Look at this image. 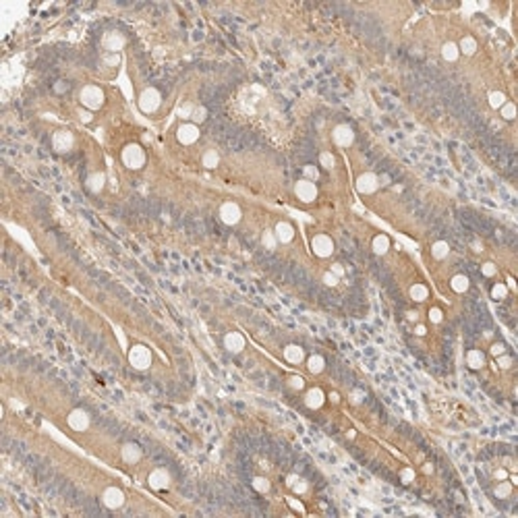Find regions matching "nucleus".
I'll return each mask as SVG.
<instances>
[{"instance_id": "0eeeda50", "label": "nucleus", "mask_w": 518, "mask_h": 518, "mask_svg": "<svg viewBox=\"0 0 518 518\" xmlns=\"http://www.w3.org/2000/svg\"><path fill=\"white\" fill-rule=\"evenodd\" d=\"M66 425L71 427L73 431H88L90 429V425H92V417H90V412L85 410V408H73L71 412L66 414Z\"/></svg>"}, {"instance_id": "e2e57ef3", "label": "nucleus", "mask_w": 518, "mask_h": 518, "mask_svg": "<svg viewBox=\"0 0 518 518\" xmlns=\"http://www.w3.org/2000/svg\"><path fill=\"white\" fill-rule=\"evenodd\" d=\"M423 473H425V475H431V473H434V464H431V462H425V464H423Z\"/></svg>"}, {"instance_id": "864d4df0", "label": "nucleus", "mask_w": 518, "mask_h": 518, "mask_svg": "<svg viewBox=\"0 0 518 518\" xmlns=\"http://www.w3.org/2000/svg\"><path fill=\"white\" fill-rule=\"evenodd\" d=\"M102 62L104 64H108V66H118V62H120V54H106L102 58Z\"/></svg>"}, {"instance_id": "680f3d73", "label": "nucleus", "mask_w": 518, "mask_h": 518, "mask_svg": "<svg viewBox=\"0 0 518 518\" xmlns=\"http://www.w3.org/2000/svg\"><path fill=\"white\" fill-rule=\"evenodd\" d=\"M379 179V187H388L390 185V175H382V177H377Z\"/></svg>"}, {"instance_id": "9b49d317", "label": "nucleus", "mask_w": 518, "mask_h": 518, "mask_svg": "<svg viewBox=\"0 0 518 518\" xmlns=\"http://www.w3.org/2000/svg\"><path fill=\"white\" fill-rule=\"evenodd\" d=\"M127 46V38H125V33H120V31H108V33H104V38H102V48L108 52V54H118L120 50H123Z\"/></svg>"}, {"instance_id": "f8f14e48", "label": "nucleus", "mask_w": 518, "mask_h": 518, "mask_svg": "<svg viewBox=\"0 0 518 518\" xmlns=\"http://www.w3.org/2000/svg\"><path fill=\"white\" fill-rule=\"evenodd\" d=\"M355 187L361 195H373L379 189V179H377L375 172H363V175L357 177Z\"/></svg>"}, {"instance_id": "f03ea898", "label": "nucleus", "mask_w": 518, "mask_h": 518, "mask_svg": "<svg viewBox=\"0 0 518 518\" xmlns=\"http://www.w3.org/2000/svg\"><path fill=\"white\" fill-rule=\"evenodd\" d=\"M120 160H123L125 168H129V170H141L145 166L147 155L139 143H127L123 147V151H120Z\"/></svg>"}, {"instance_id": "8fccbe9b", "label": "nucleus", "mask_w": 518, "mask_h": 518, "mask_svg": "<svg viewBox=\"0 0 518 518\" xmlns=\"http://www.w3.org/2000/svg\"><path fill=\"white\" fill-rule=\"evenodd\" d=\"M400 481L404 483V485L412 483V481H414V469H410V466H404V469L400 471Z\"/></svg>"}, {"instance_id": "393cba45", "label": "nucleus", "mask_w": 518, "mask_h": 518, "mask_svg": "<svg viewBox=\"0 0 518 518\" xmlns=\"http://www.w3.org/2000/svg\"><path fill=\"white\" fill-rule=\"evenodd\" d=\"M450 288L456 292V295H464V292H469L471 288V280L466 274H454L452 280H450Z\"/></svg>"}, {"instance_id": "49530a36", "label": "nucleus", "mask_w": 518, "mask_h": 518, "mask_svg": "<svg viewBox=\"0 0 518 518\" xmlns=\"http://www.w3.org/2000/svg\"><path fill=\"white\" fill-rule=\"evenodd\" d=\"M481 274L485 276V278H495V276H497V266H495L493 262L481 264Z\"/></svg>"}, {"instance_id": "7ed1b4c3", "label": "nucleus", "mask_w": 518, "mask_h": 518, "mask_svg": "<svg viewBox=\"0 0 518 518\" xmlns=\"http://www.w3.org/2000/svg\"><path fill=\"white\" fill-rule=\"evenodd\" d=\"M127 359H129V365L137 371H145L149 369L151 365V351L145 347V344H133L127 353Z\"/></svg>"}, {"instance_id": "aec40b11", "label": "nucleus", "mask_w": 518, "mask_h": 518, "mask_svg": "<svg viewBox=\"0 0 518 518\" xmlns=\"http://www.w3.org/2000/svg\"><path fill=\"white\" fill-rule=\"evenodd\" d=\"M282 357H284L286 363H290V365H301V363L307 359V353L301 344H286L284 351H282Z\"/></svg>"}, {"instance_id": "37998d69", "label": "nucleus", "mask_w": 518, "mask_h": 518, "mask_svg": "<svg viewBox=\"0 0 518 518\" xmlns=\"http://www.w3.org/2000/svg\"><path fill=\"white\" fill-rule=\"evenodd\" d=\"M495 363H497V367H499V369H512V365H514V357H512L510 353H504V355L495 357Z\"/></svg>"}, {"instance_id": "13d9d810", "label": "nucleus", "mask_w": 518, "mask_h": 518, "mask_svg": "<svg viewBox=\"0 0 518 518\" xmlns=\"http://www.w3.org/2000/svg\"><path fill=\"white\" fill-rule=\"evenodd\" d=\"M414 334H417V336H427V325L417 321V323H414Z\"/></svg>"}, {"instance_id": "a878e982", "label": "nucleus", "mask_w": 518, "mask_h": 518, "mask_svg": "<svg viewBox=\"0 0 518 518\" xmlns=\"http://www.w3.org/2000/svg\"><path fill=\"white\" fill-rule=\"evenodd\" d=\"M408 297H410L412 303H425L429 299V288L423 282H414L408 288Z\"/></svg>"}, {"instance_id": "f257e3e1", "label": "nucleus", "mask_w": 518, "mask_h": 518, "mask_svg": "<svg viewBox=\"0 0 518 518\" xmlns=\"http://www.w3.org/2000/svg\"><path fill=\"white\" fill-rule=\"evenodd\" d=\"M79 102H81V108L90 110V112H96L104 106V102H106V94L100 85H83L81 92H79Z\"/></svg>"}, {"instance_id": "09e8293b", "label": "nucleus", "mask_w": 518, "mask_h": 518, "mask_svg": "<svg viewBox=\"0 0 518 518\" xmlns=\"http://www.w3.org/2000/svg\"><path fill=\"white\" fill-rule=\"evenodd\" d=\"M321 282L325 284V286H330V288H334V286H338V282H340V278L338 276H334L330 270H327L323 276H321Z\"/></svg>"}, {"instance_id": "ea45409f", "label": "nucleus", "mask_w": 518, "mask_h": 518, "mask_svg": "<svg viewBox=\"0 0 518 518\" xmlns=\"http://www.w3.org/2000/svg\"><path fill=\"white\" fill-rule=\"evenodd\" d=\"M499 116H502L504 120H514L516 118V106H514V102H506L502 108H499Z\"/></svg>"}, {"instance_id": "6e6552de", "label": "nucleus", "mask_w": 518, "mask_h": 518, "mask_svg": "<svg viewBox=\"0 0 518 518\" xmlns=\"http://www.w3.org/2000/svg\"><path fill=\"white\" fill-rule=\"evenodd\" d=\"M125 491L120 489V487H116V485H110V487H106L102 491V504L106 506L108 510H118V508H123L125 506Z\"/></svg>"}, {"instance_id": "de8ad7c7", "label": "nucleus", "mask_w": 518, "mask_h": 518, "mask_svg": "<svg viewBox=\"0 0 518 518\" xmlns=\"http://www.w3.org/2000/svg\"><path fill=\"white\" fill-rule=\"evenodd\" d=\"M193 110H195V104H191V102H185L183 106L179 108V116H181L183 120H191V114H193Z\"/></svg>"}, {"instance_id": "72a5a7b5", "label": "nucleus", "mask_w": 518, "mask_h": 518, "mask_svg": "<svg viewBox=\"0 0 518 518\" xmlns=\"http://www.w3.org/2000/svg\"><path fill=\"white\" fill-rule=\"evenodd\" d=\"M487 102H489V106H491L493 110H499V108H502L504 104L508 102V98H506V94H504V92L493 90V92H489V96H487Z\"/></svg>"}, {"instance_id": "a211bd4d", "label": "nucleus", "mask_w": 518, "mask_h": 518, "mask_svg": "<svg viewBox=\"0 0 518 518\" xmlns=\"http://www.w3.org/2000/svg\"><path fill=\"white\" fill-rule=\"evenodd\" d=\"M222 342H224V349H226L228 353H232V355L243 353L245 347H247V340H245V336L240 332H226Z\"/></svg>"}, {"instance_id": "7c9ffc66", "label": "nucleus", "mask_w": 518, "mask_h": 518, "mask_svg": "<svg viewBox=\"0 0 518 518\" xmlns=\"http://www.w3.org/2000/svg\"><path fill=\"white\" fill-rule=\"evenodd\" d=\"M450 255V245L446 243V240H436L434 245H431V257L436 259V262H442Z\"/></svg>"}, {"instance_id": "473e14b6", "label": "nucleus", "mask_w": 518, "mask_h": 518, "mask_svg": "<svg viewBox=\"0 0 518 518\" xmlns=\"http://www.w3.org/2000/svg\"><path fill=\"white\" fill-rule=\"evenodd\" d=\"M251 487H253L257 493H270V491H272V483H270L268 477L257 475V477L251 479Z\"/></svg>"}, {"instance_id": "4d7b16f0", "label": "nucleus", "mask_w": 518, "mask_h": 518, "mask_svg": "<svg viewBox=\"0 0 518 518\" xmlns=\"http://www.w3.org/2000/svg\"><path fill=\"white\" fill-rule=\"evenodd\" d=\"M330 272H332L334 276H338V278H342V276H344V266H342V264H332Z\"/></svg>"}, {"instance_id": "3c124183", "label": "nucleus", "mask_w": 518, "mask_h": 518, "mask_svg": "<svg viewBox=\"0 0 518 518\" xmlns=\"http://www.w3.org/2000/svg\"><path fill=\"white\" fill-rule=\"evenodd\" d=\"M349 400H351L353 404H361L363 400H365V392H363L361 388H355V390L349 394Z\"/></svg>"}, {"instance_id": "2f4dec72", "label": "nucleus", "mask_w": 518, "mask_h": 518, "mask_svg": "<svg viewBox=\"0 0 518 518\" xmlns=\"http://www.w3.org/2000/svg\"><path fill=\"white\" fill-rule=\"evenodd\" d=\"M286 483H288V487L292 489V493H295V495H303V493H307V489H309L307 481H303V479L297 477V475H288Z\"/></svg>"}, {"instance_id": "c03bdc74", "label": "nucleus", "mask_w": 518, "mask_h": 518, "mask_svg": "<svg viewBox=\"0 0 518 518\" xmlns=\"http://www.w3.org/2000/svg\"><path fill=\"white\" fill-rule=\"evenodd\" d=\"M427 317H429V321L431 323H442L444 321V311L440 309V307H429V311H427Z\"/></svg>"}, {"instance_id": "b1692460", "label": "nucleus", "mask_w": 518, "mask_h": 518, "mask_svg": "<svg viewBox=\"0 0 518 518\" xmlns=\"http://www.w3.org/2000/svg\"><path fill=\"white\" fill-rule=\"evenodd\" d=\"M305 365H307V371H309V373L319 375V373H323V369H325V359H323L319 353H313V355H309V357L305 359Z\"/></svg>"}, {"instance_id": "0e129e2a", "label": "nucleus", "mask_w": 518, "mask_h": 518, "mask_svg": "<svg viewBox=\"0 0 518 518\" xmlns=\"http://www.w3.org/2000/svg\"><path fill=\"white\" fill-rule=\"evenodd\" d=\"M504 284L508 286V290H516V282H514V278H512V276H510V278H508Z\"/></svg>"}, {"instance_id": "ddd939ff", "label": "nucleus", "mask_w": 518, "mask_h": 518, "mask_svg": "<svg viewBox=\"0 0 518 518\" xmlns=\"http://www.w3.org/2000/svg\"><path fill=\"white\" fill-rule=\"evenodd\" d=\"M332 141L338 145V147H351L355 143V131L351 125L347 123H340L332 129Z\"/></svg>"}, {"instance_id": "cd10ccee", "label": "nucleus", "mask_w": 518, "mask_h": 518, "mask_svg": "<svg viewBox=\"0 0 518 518\" xmlns=\"http://www.w3.org/2000/svg\"><path fill=\"white\" fill-rule=\"evenodd\" d=\"M456 44H458L460 54H464V56H473L475 52L479 50V44H477V40L473 36H462L460 42H456Z\"/></svg>"}, {"instance_id": "412c9836", "label": "nucleus", "mask_w": 518, "mask_h": 518, "mask_svg": "<svg viewBox=\"0 0 518 518\" xmlns=\"http://www.w3.org/2000/svg\"><path fill=\"white\" fill-rule=\"evenodd\" d=\"M464 361H466V367H469L471 371H481L483 367L487 365V357H485V353L479 351V349H471L469 353H466Z\"/></svg>"}, {"instance_id": "5701e85b", "label": "nucleus", "mask_w": 518, "mask_h": 518, "mask_svg": "<svg viewBox=\"0 0 518 518\" xmlns=\"http://www.w3.org/2000/svg\"><path fill=\"white\" fill-rule=\"evenodd\" d=\"M390 247H392V240H390V236L384 234V232L375 234L373 240H371V251H373L375 255H386V253L390 251Z\"/></svg>"}, {"instance_id": "4be33fe9", "label": "nucleus", "mask_w": 518, "mask_h": 518, "mask_svg": "<svg viewBox=\"0 0 518 518\" xmlns=\"http://www.w3.org/2000/svg\"><path fill=\"white\" fill-rule=\"evenodd\" d=\"M104 187H106V175H104V172H100V170L92 172V175L85 179V189H88L90 193H94V195L102 193Z\"/></svg>"}, {"instance_id": "4468645a", "label": "nucleus", "mask_w": 518, "mask_h": 518, "mask_svg": "<svg viewBox=\"0 0 518 518\" xmlns=\"http://www.w3.org/2000/svg\"><path fill=\"white\" fill-rule=\"evenodd\" d=\"M199 127L193 123H181L177 129V141L181 145H193L199 141Z\"/></svg>"}, {"instance_id": "5fc2aeb1", "label": "nucleus", "mask_w": 518, "mask_h": 518, "mask_svg": "<svg viewBox=\"0 0 518 518\" xmlns=\"http://www.w3.org/2000/svg\"><path fill=\"white\" fill-rule=\"evenodd\" d=\"M68 90H71V85H68L66 81H56V83H54V94H58V96L66 94Z\"/></svg>"}, {"instance_id": "69168bd1", "label": "nucleus", "mask_w": 518, "mask_h": 518, "mask_svg": "<svg viewBox=\"0 0 518 518\" xmlns=\"http://www.w3.org/2000/svg\"><path fill=\"white\" fill-rule=\"evenodd\" d=\"M347 436H349L351 440H355V436H357V431H355V429H349V434H347Z\"/></svg>"}, {"instance_id": "e433bc0d", "label": "nucleus", "mask_w": 518, "mask_h": 518, "mask_svg": "<svg viewBox=\"0 0 518 518\" xmlns=\"http://www.w3.org/2000/svg\"><path fill=\"white\" fill-rule=\"evenodd\" d=\"M286 386H288L290 390H295V392H303L305 386H307V382H305L303 375H288V377H286Z\"/></svg>"}, {"instance_id": "6ab92c4d", "label": "nucleus", "mask_w": 518, "mask_h": 518, "mask_svg": "<svg viewBox=\"0 0 518 518\" xmlns=\"http://www.w3.org/2000/svg\"><path fill=\"white\" fill-rule=\"evenodd\" d=\"M120 458H123L127 464H137L143 458V448L137 444V442H127L120 448Z\"/></svg>"}, {"instance_id": "a18cd8bd", "label": "nucleus", "mask_w": 518, "mask_h": 518, "mask_svg": "<svg viewBox=\"0 0 518 518\" xmlns=\"http://www.w3.org/2000/svg\"><path fill=\"white\" fill-rule=\"evenodd\" d=\"M504 353H508V347H506V342H502V340H495L491 347H489V355L495 359V357H499V355H504Z\"/></svg>"}, {"instance_id": "dca6fc26", "label": "nucleus", "mask_w": 518, "mask_h": 518, "mask_svg": "<svg viewBox=\"0 0 518 518\" xmlns=\"http://www.w3.org/2000/svg\"><path fill=\"white\" fill-rule=\"evenodd\" d=\"M325 400H327V396H325V392H323L319 386L309 388V390L305 392V396H303V402H305V406H307L309 410H319V408L325 404Z\"/></svg>"}, {"instance_id": "20e7f679", "label": "nucleus", "mask_w": 518, "mask_h": 518, "mask_svg": "<svg viewBox=\"0 0 518 518\" xmlns=\"http://www.w3.org/2000/svg\"><path fill=\"white\" fill-rule=\"evenodd\" d=\"M137 106L143 114H155L162 106V94L155 88H145L137 98Z\"/></svg>"}, {"instance_id": "39448f33", "label": "nucleus", "mask_w": 518, "mask_h": 518, "mask_svg": "<svg viewBox=\"0 0 518 518\" xmlns=\"http://www.w3.org/2000/svg\"><path fill=\"white\" fill-rule=\"evenodd\" d=\"M311 251H313V255L319 257V259L332 257V253H334V240H332V236H327V234H323V232L311 236Z\"/></svg>"}, {"instance_id": "c85d7f7f", "label": "nucleus", "mask_w": 518, "mask_h": 518, "mask_svg": "<svg viewBox=\"0 0 518 518\" xmlns=\"http://www.w3.org/2000/svg\"><path fill=\"white\" fill-rule=\"evenodd\" d=\"M514 493V485L508 481V479H504V481H497L495 483V487H493V495L497 497V499H508L510 495Z\"/></svg>"}, {"instance_id": "f3484780", "label": "nucleus", "mask_w": 518, "mask_h": 518, "mask_svg": "<svg viewBox=\"0 0 518 518\" xmlns=\"http://www.w3.org/2000/svg\"><path fill=\"white\" fill-rule=\"evenodd\" d=\"M274 234H276V238H278L280 245H288V243L295 240L297 230H295V226H292V222L278 220V222H276V226H274Z\"/></svg>"}, {"instance_id": "1a4fd4ad", "label": "nucleus", "mask_w": 518, "mask_h": 518, "mask_svg": "<svg viewBox=\"0 0 518 518\" xmlns=\"http://www.w3.org/2000/svg\"><path fill=\"white\" fill-rule=\"evenodd\" d=\"M317 185L315 183H311V181H307V179H301V181H297L295 183V195H297V199L299 201H303V203H313L315 199H317Z\"/></svg>"}, {"instance_id": "bf43d9fd", "label": "nucleus", "mask_w": 518, "mask_h": 518, "mask_svg": "<svg viewBox=\"0 0 518 518\" xmlns=\"http://www.w3.org/2000/svg\"><path fill=\"white\" fill-rule=\"evenodd\" d=\"M327 400H330L332 404H338V402L342 400V396H340V394L334 390V392H330V394H327Z\"/></svg>"}, {"instance_id": "a19ab883", "label": "nucleus", "mask_w": 518, "mask_h": 518, "mask_svg": "<svg viewBox=\"0 0 518 518\" xmlns=\"http://www.w3.org/2000/svg\"><path fill=\"white\" fill-rule=\"evenodd\" d=\"M205 118H207V108L205 106H195V110H193V114H191V120L189 123H193V125H201V123H205Z\"/></svg>"}, {"instance_id": "bb28decb", "label": "nucleus", "mask_w": 518, "mask_h": 518, "mask_svg": "<svg viewBox=\"0 0 518 518\" xmlns=\"http://www.w3.org/2000/svg\"><path fill=\"white\" fill-rule=\"evenodd\" d=\"M442 58H444L446 62H456V60L460 58L458 44H456V42H452V40L444 42V44H442Z\"/></svg>"}, {"instance_id": "79ce46f5", "label": "nucleus", "mask_w": 518, "mask_h": 518, "mask_svg": "<svg viewBox=\"0 0 518 518\" xmlns=\"http://www.w3.org/2000/svg\"><path fill=\"white\" fill-rule=\"evenodd\" d=\"M286 504H288V508H290L292 512H297V514H305V512H307V510H305V504L301 502L297 495H288V497H286Z\"/></svg>"}, {"instance_id": "052dcab7", "label": "nucleus", "mask_w": 518, "mask_h": 518, "mask_svg": "<svg viewBox=\"0 0 518 518\" xmlns=\"http://www.w3.org/2000/svg\"><path fill=\"white\" fill-rule=\"evenodd\" d=\"M406 317H408V321H412V323H417V321H419V313H417V311H408Z\"/></svg>"}, {"instance_id": "f704fd0d", "label": "nucleus", "mask_w": 518, "mask_h": 518, "mask_svg": "<svg viewBox=\"0 0 518 518\" xmlns=\"http://www.w3.org/2000/svg\"><path fill=\"white\" fill-rule=\"evenodd\" d=\"M319 177H321L319 166H315V164H305V166H303V179H307V181H311V183H317Z\"/></svg>"}, {"instance_id": "c9c22d12", "label": "nucleus", "mask_w": 518, "mask_h": 518, "mask_svg": "<svg viewBox=\"0 0 518 518\" xmlns=\"http://www.w3.org/2000/svg\"><path fill=\"white\" fill-rule=\"evenodd\" d=\"M489 295H491L493 301H504L508 297V286L504 282H495L491 286V290H489Z\"/></svg>"}, {"instance_id": "58836bf2", "label": "nucleus", "mask_w": 518, "mask_h": 518, "mask_svg": "<svg viewBox=\"0 0 518 518\" xmlns=\"http://www.w3.org/2000/svg\"><path fill=\"white\" fill-rule=\"evenodd\" d=\"M262 243H264V247H266V249H270V251H274L276 247L280 245V243H278V238H276V234H274V230H264V234H262Z\"/></svg>"}, {"instance_id": "4c0bfd02", "label": "nucleus", "mask_w": 518, "mask_h": 518, "mask_svg": "<svg viewBox=\"0 0 518 518\" xmlns=\"http://www.w3.org/2000/svg\"><path fill=\"white\" fill-rule=\"evenodd\" d=\"M319 166L323 170H332L336 166V155L332 151H321L319 153Z\"/></svg>"}, {"instance_id": "603ef678", "label": "nucleus", "mask_w": 518, "mask_h": 518, "mask_svg": "<svg viewBox=\"0 0 518 518\" xmlns=\"http://www.w3.org/2000/svg\"><path fill=\"white\" fill-rule=\"evenodd\" d=\"M77 114H79V120H81L83 125H90L92 120H94V112L85 110V108H79V112H77Z\"/></svg>"}, {"instance_id": "423d86ee", "label": "nucleus", "mask_w": 518, "mask_h": 518, "mask_svg": "<svg viewBox=\"0 0 518 518\" xmlns=\"http://www.w3.org/2000/svg\"><path fill=\"white\" fill-rule=\"evenodd\" d=\"M218 216L226 226H236L243 220V210H240V205L236 201H224L218 210Z\"/></svg>"}, {"instance_id": "6e6d98bb", "label": "nucleus", "mask_w": 518, "mask_h": 518, "mask_svg": "<svg viewBox=\"0 0 518 518\" xmlns=\"http://www.w3.org/2000/svg\"><path fill=\"white\" fill-rule=\"evenodd\" d=\"M510 477V473L506 471V469H497L495 473H493V479L495 481H504V479H508Z\"/></svg>"}, {"instance_id": "9d476101", "label": "nucleus", "mask_w": 518, "mask_h": 518, "mask_svg": "<svg viewBox=\"0 0 518 518\" xmlns=\"http://www.w3.org/2000/svg\"><path fill=\"white\" fill-rule=\"evenodd\" d=\"M73 145H75V135H73L71 131L60 129V131H56L54 135H52V149H54L56 153L71 151Z\"/></svg>"}, {"instance_id": "2eb2a0df", "label": "nucleus", "mask_w": 518, "mask_h": 518, "mask_svg": "<svg viewBox=\"0 0 518 518\" xmlns=\"http://www.w3.org/2000/svg\"><path fill=\"white\" fill-rule=\"evenodd\" d=\"M170 473L166 469H153L149 475H147V485L153 489V491H166L170 487Z\"/></svg>"}, {"instance_id": "c756f323", "label": "nucleus", "mask_w": 518, "mask_h": 518, "mask_svg": "<svg viewBox=\"0 0 518 518\" xmlns=\"http://www.w3.org/2000/svg\"><path fill=\"white\" fill-rule=\"evenodd\" d=\"M201 166H203V168H207V170L218 168V166H220V153H218L216 149H207V151H203V155H201Z\"/></svg>"}]
</instances>
